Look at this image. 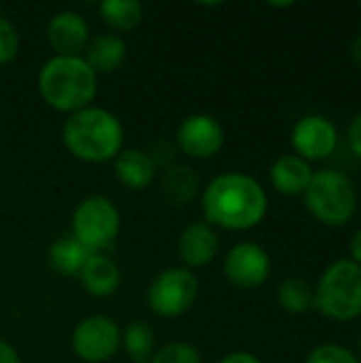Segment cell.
Listing matches in <instances>:
<instances>
[{"mask_svg": "<svg viewBox=\"0 0 361 363\" xmlns=\"http://www.w3.org/2000/svg\"><path fill=\"white\" fill-rule=\"evenodd\" d=\"M315 304L326 319L347 323L361 317V266L351 259L332 262L319 277Z\"/></svg>", "mask_w": 361, "mask_h": 363, "instance_id": "5", "label": "cell"}, {"mask_svg": "<svg viewBox=\"0 0 361 363\" xmlns=\"http://www.w3.org/2000/svg\"><path fill=\"white\" fill-rule=\"evenodd\" d=\"M349 147L353 155L361 162V113H357L349 125Z\"/></svg>", "mask_w": 361, "mask_h": 363, "instance_id": "26", "label": "cell"}, {"mask_svg": "<svg viewBox=\"0 0 361 363\" xmlns=\"http://www.w3.org/2000/svg\"><path fill=\"white\" fill-rule=\"evenodd\" d=\"M338 145V130L326 115H304L294 123L291 147L298 157L311 162L328 160Z\"/></svg>", "mask_w": 361, "mask_h": 363, "instance_id": "9", "label": "cell"}, {"mask_svg": "<svg viewBox=\"0 0 361 363\" xmlns=\"http://www.w3.org/2000/svg\"><path fill=\"white\" fill-rule=\"evenodd\" d=\"M360 355H361V336H360Z\"/></svg>", "mask_w": 361, "mask_h": 363, "instance_id": "32", "label": "cell"}, {"mask_svg": "<svg viewBox=\"0 0 361 363\" xmlns=\"http://www.w3.org/2000/svg\"><path fill=\"white\" fill-rule=\"evenodd\" d=\"M79 281L83 289L94 298H109L121 285V268L102 253H91L79 272Z\"/></svg>", "mask_w": 361, "mask_h": 363, "instance_id": "14", "label": "cell"}, {"mask_svg": "<svg viewBox=\"0 0 361 363\" xmlns=\"http://www.w3.org/2000/svg\"><path fill=\"white\" fill-rule=\"evenodd\" d=\"M0 363H21L17 351L6 340H0Z\"/></svg>", "mask_w": 361, "mask_h": 363, "instance_id": "29", "label": "cell"}, {"mask_svg": "<svg viewBox=\"0 0 361 363\" xmlns=\"http://www.w3.org/2000/svg\"><path fill=\"white\" fill-rule=\"evenodd\" d=\"M198 189H200V181L196 172L187 166H172L166 170L162 179V191L166 200L174 206H185L187 202H191Z\"/></svg>", "mask_w": 361, "mask_h": 363, "instance_id": "19", "label": "cell"}, {"mask_svg": "<svg viewBox=\"0 0 361 363\" xmlns=\"http://www.w3.org/2000/svg\"><path fill=\"white\" fill-rule=\"evenodd\" d=\"M202 211L206 223L230 232H245L264 221L268 196L257 179L245 172H223L206 185Z\"/></svg>", "mask_w": 361, "mask_h": 363, "instance_id": "1", "label": "cell"}, {"mask_svg": "<svg viewBox=\"0 0 361 363\" xmlns=\"http://www.w3.org/2000/svg\"><path fill=\"white\" fill-rule=\"evenodd\" d=\"M62 143L77 160L102 164L119 155L123 147V125L111 111L87 106L68 115L62 128Z\"/></svg>", "mask_w": 361, "mask_h": 363, "instance_id": "3", "label": "cell"}, {"mask_svg": "<svg viewBox=\"0 0 361 363\" xmlns=\"http://www.w3.org/2000/svg\"><path fill=\"white\" fill-rule=\"evenodd\" d=\"M19 53V32L17 28L0 15V66L9 64Z\"/></svg>", "mask_w": 361, "mask_h": 363, "instance_id": "25", "label": "cell"}, {"mask_svg": "<svg viewBox=\"0 0 361 363\" xmlns=\"http://www.w3.org/2000/svg\"><path fill=\"white\" fill-rule=\"evenodd\" d=\"M349 57L361 66V34H357L353 40H351V45H349Z\"/></svg>", "mask_w": 361, "mask_h": 363, "instance_id": "30", "label": "cell"}, {"mask_svg": "<svg viewBox=\"0 0 361 363\" xmlns=\"http://www.w3.org/2000/svg\"><path fill=\"white\" fill-rule=\"evenodd\" d=\"M268 6H272V9H289V6H294V2L291 0H287V2H268Z\"/></svg>", "mask_w": 361, "mask_h": 363, "instance_id": "31", "label": "cell"}, {"mask_svg": "<svg viewBox=\"0 0 361 363\" xmlns=\"http://www.w3.org/2000/svg\"><path fill=\"white\" fill-rule=\"evenodd\" d=\"M270 266V255L262 245L238 242L223 259V274L238 289H257L268 281Z\"/></svg>", "mask_w": 361, "mask_h": 363, "instance_id": "10", "label": "cell"}, {"mask_svg": "<svg viewBox=\"0 0 361 363\" xmlns=\"http://www.w3.org/2000/svg\"><path fill=\"white\" fill-rule=\"evenodd\" d=\"M219 363H264L257 355L249 353V351H236V353H230L226 355Z\"/></svg>", "mask_w": 361, "mask_h": 363, "instance_id": "27", "label": "cell"}, {"mask_svg": "<svg viewBox=\"0 0 361 363\" xmlns=\"http://www.w3.org/2000/svg\"><path fill=\"white\" fill-rule=\"evenodd\" d=\"M219 253V236L206 221L189 223L179 236V255L187 268H202Z\"/></svg>", "mask_w": 361, "mask_h": 363, "instance_id": "13", "label": "cell"}, {"mask_svg": "<svg viewBox=\"0 0 361 363\" xmlns=\"http://www.w3.org/2000/svg\"><path fill=\"white\" fill-rule=\"evenodd\" d=\"M149 363H202L200 351L187 342H170L157 349Z\"/></svg>", "mask_w": 361, "mask_h": 363, "instance_id": "24", "label": "cell"}, {"mask_svg": "<svg viewBox=\"0 0 361 363\" xmlns=\"http://www.w3.org/2000/svg\"><path fill=\"white\" fill-rule=\"evenodd\" d=\"M115 177L123 187L143 191L155 179V160L138 149H121L115 157Z\"/></svg>", "mask_w": 361, "mask_h": 363, "instance_id": "16", "label": "cell"}, {"mask_svg": "<svg viewBox=\"0 0 361 363\" xmlns=\"http://www.w3.org/2000/svg\"><path fill=\"white\" fill-rule=\"evenodd\" d=\"M89 38L85 17L74 11H60L47 23V40L55 55H81Z\"/></svg>", "mask_w": 361, "mask_h": 363, "instance_id": "12", "label": "cell"}, {"mask_svg": "<svg viewBox=\"0 0 361 363\" xmlns=\"http://www.w3.org/2000/svg\"><path fill=\"white\" fill-rule=\"evenodd\" d=\"M36 85L47 106L72 115L91 106L98 94V74L83 55H53L43 64Z\"/></svg>", "mask_w": 361, "mask_h": 363, "instance_id": "2", "label": "cell"}, {"mask_svg": "<svg viewBox=\"0 0 361 363\" xmlns=\"http://www.w3.org/2000/svg\"><path fill=\"white\" fill-rule=\"evenodd\" d=\"M306 211L328 228L347 225L357 211V189L349 174L336 168L317 170L306 187Z\"/></svg>", "mask_w": 361, "mask_h": 363, "instance_id": "4", "label": "cell"}, {"mask_svg": "<svg viewBox=\"0 0 361 363\" xmlns=\"http://www.w3.org/2000/svg\"><path fill=\"white\" fill-rule=\"evenodd\" d=\"M121 345L134 363H149L155 353V332L145 321H132L121 332Z\"/></svg>", "mask_w": 361, "mask_h": 363, "instance_id": "21", "label": "cell"}, {"mask_svg": "<svg viewBox=\"0 0 361 363\" xmlns=\"http://www.w3.org/2000/svg\"><path fill=\"white\" fill-rule=\"evenodd\" d=\"M360 6H361V2H360Z\"/></svg>", "mask_w": 361, "mask_h": 363, "instance_id": "33", "label": "cell"}, {"mask_svg": "<svg viewBox=\"0 0 361 363\" xmlns=\"http://www.w3.org/2000/svg\"><path fill=\"white\" fill-rule=\"evenodd\" d=\"M121 230L117 206L104 196L83 198L72 213V236L91 253L109 249Z\"/></svg>", "mask_w": 361, "mask_h": 363, "instance_id": "6", "label": "cell"}, {"mask_svg": "<svg viewBox=\"0 0 361 363\" xmlns=\"http://www.w3.org/2000/svg\"><path fill=\"white\" fill-rule=\"evenodd\" d=\"M177 143L185 155L206 160L223 149L226 130L219 123V119H215L213 115L194 113L181 121L177 130Z\"/></svg>", "mask_w": 361, "mask_h": 363, "instance_id": "11", "label": "cell"}, {"mask_svg": "<svg viewBox=\"0 0 361 363\" xmlns=\"http://www.w3.org/2000/svg\"><path fill=\"white\" fill-rule=\"evenodd\" d=\"M349 259L351 262H355L357 266H361V230H357L353 236H351V240H349Z\"/></svg>", "mask_w": 361, "mask_h": 363, "instance_id": "28", "label": "cell"}, {"mask_svg": "<svg viewBox=\"0 0 361 363\" xmlns=\"http://www.w3.org/2000/svg\"><path fill=\"white\" fill-rule=\"evenodd\" d=\"M304 363H361L360 357L343 347V345H334V342H326V345H317L315 349H311V353L306 355Z\"/></svg>", "mask_w": 361, "mask_h": 363, "instance_id": "23", "label": "cell"}, {"mask_svg": "<svg viewBox=\"0 0 361 363\" xmlns=\"http://www.w3.org/2000/svg\"><path fill=\"white\" fill-rule=\"evenodd\" d=\"M98 13L109 28L130 32L143 21L145 9L138 0H102L98 4Z\"/></svg>", "mask_w": 361, "mask_h": 363, "instance_id": "20", "label": "cell"}, {"mask_svg": "<svg viewBox=\"0 0 361 363\" xmlns=\"http://www.w3.org/2000/svg\"><path fill=\"white\" fill-rule=\"evenodd\" d=\"M70 345L81 362H111L121 349V330L111 317L91 315L77 323L70 336Z\"/></svg>", "mask_w": 361, "mask_h": 363, "instance_id": "8", "label": "cell"}, {"mask_svg": "<svg viewBox=\"0 0 361 363\" xmlns=\"http://www.w3.org/2000/svg\"><path fill=\"white\" fill-rule=\"evenodd\" d=\"M315 170L311 164L296 153L281 155L270 166V183L283 196H302L313 179Z\"/></svg>", "mask_w": 361, "mask_h": 363, "instance_id": "15", "label": "cell"}, {"mask_svg": "<svg viewBox=\"0 0 361 363\" xmlns=\"http://www.w3.org/2000/svg\"><path fill=\"white\" fill-rule=\"evenodd\" d=\"M200 283L189 268H166L162 270L147 289L149 308L166 319L185 315L198 298Z\"/></svg>", "mask_w": 361, "mask_h": 363, "instance_id": "7", "label": "cell"}, {"mask_svg": "<svg viewBox=\"0 0 361 363\" xmlns=\"http://www.w3.org/2000/svg\"><path fill=\"white\" fill-rule=\"evenodd\" d=\"M91 251L85 249L72 234L57 238L47 251V264L53 272L62 277H79Z\"/></svg>", "mask_w": 361, "mask_h": 363, "instance_id": "18", "label": "cell"}, {"mask_svg": "<svg viewBox=\"0 0 361 363\" xmlns=\"http://www.w3.org/2000/svg\"><path fill=\"white\" fill-rule=\"evenodd\" d=\"M277 300H279V306L285 313H289V315H304L315 304V291H313V287L304 279L291 277V279H285L279 285Z\"/></svg>", "mask_w": 361, "mask_h": 363, "instance_id": "22", "label": "cell"}, {"mask_svg": "<svg viewBox=\"0 0 361 363\" xmlns=\"http://www.w3.org/2000/svg\"><path fill=\"white\" fill-rule=\"evenodd\" d=\"M83 57L96 74H111L123 66L128 57V45L117 34H98L89 38Z\"/></svg>", "mask_w": 361, "mask_h": 363, "instance_id": "17", "label": "cell"}]
</instances>
